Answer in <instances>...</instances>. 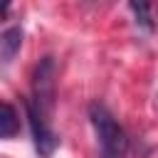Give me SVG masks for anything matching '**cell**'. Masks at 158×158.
<instances>
[{"mask_svg": "<svg viewBox=\"0 0 158 158\" xmlns=\"http://www.w3.org/2000/svg\"><path fill=\"white\" fill-rule=\"evenodd\" d=\"M131 10H133V17L136 22L143 27V30H153V15H151V2L148 0H128Z\"/></svg>", "mask_w": 158, "mask_h": 158, "instance_id": "5", "label": "cell"}, {"mask_svg": "<svg viewBox=\"0 0 158 158\" xmlns=\"http://www.w3.org/2000/svg\"><path fill=\"white\" fill-rule=\"evenodd\" d=\"M20 133V114L17 109L10 104V101H2V114H0V136L7 141V138H15Z\"/></svg>", "mask_w": 158, "mask_h": 158, "instance_id": "4", "label": "cell"}, {"mask_svg": "<svg viewBox=\"0 0 158 158\" xmlns=\"http://www.w3.org/2000/svg\"><path fill=\"white\" fill-rule=\"evenodd\" d=\"M10 2H12V0H2V17L10 15Z\"/></svg>", "mask_w": 158, "mask_h": 158, "instance_id": "6", "label": "cell"}, {"mask_svg": "<svg viewBox=\"0 0 158 158\" xmlns=\"http://www.w3.org/2000/svg\"><path fill=\"white\" fill-rule=\"evenodd\" d=\"M89 118L96 133L99 158H126L128 156V136L123 126L116 121V116L99 101L89 106Z\"/></svg>", "mask_w": 158, "mask_h": 158, "instance_id": "2", "label": "cell"}, {"mask_svg": "<svg viewBox=\"0 0 158 158\" xmlns=\"http://www.w3.org/2000/svg\"><path fill=\"white\" fill-rule=\"evenodd\" d=\"M57 101V64L52 57H42L32 72V96L25 101V111L52 123Z\"/></svg>", "mask_w": 158, "mask_h": 158, "instance_id": "1", "label": "cell"}, {"mask_svg": "<svg viewBox=\"0 0 158 158\" xmlns=\"http://www.w3.org/2000/svg\"><path fill=\"white\" fill-rule=\"evenodd\" d=\"M22 37H25V32H22L20 25H10V27L2 30V35H0V59H2V67H7L15 59V54L20 52Z\"/></svg>", "mask_w": 158, "mask_h": 158, "instance_id": "3", "label": "cell"}]
</instances>
